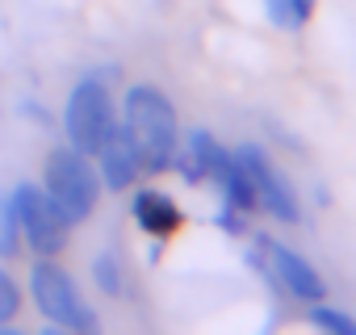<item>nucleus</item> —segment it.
I'll list each match as a JSON object with an SVG mask.
<instances>
[{"label":"nucleus","mask_w":356,"mask_h":335,"mask_svg":"<svg viewBox=\"0 0 356 335\" xmlns=\"http://www.w3.org/2000/svg\"><path fill=\"white\" fill-rule=\"evenodd\" d=\"M118 117L126 126V134L134 138L138 155H143V172L147 177H163L172 168V155L181 147V113H176L172 97L159 84H130L118 101Z\"/></svg>","instance_id":"nucleus-1"},{"label":"nucleus","mask_w":356,"mask_h":335,"mask_svg":"<svg viewBox=\"0 0 356 335\" xmlns=\"http://www.w3.org/2000/svg\"><path fill=\"white\" fill-rule=\"evenodd\" d=\"M38 185H42V193L51 197V206H55L72 227L92 222L97 210H101V197H105V185H101V177H97L92 155H84V151H76V147H67V142L47 147Z\"/></svg>","instance_id":"nucleus-2"},{"label":"nucleus","mask_w":356,"mask_h":335,"mask_svg":"<svg viewBox=\"0 0 356 335\" xmlns=\"http://www.w3.org/2000/svg\"><path fill=\"white\" fill-rule=\"evenodd\" d=\"M26 297L59 331H76V335L101 331V314L84 302L76 277L59 264V256H34V264L26 272Z\"/></svg>","instance_id":"nucleus-3"},{"label":"nucleus","mask_w":356,"mask_h":335,"mask_svg":"<svg viewBox=\"0 0 356 335\" xmlns=\"http://www.w3.org/2000/svg\"><path fill=\"white\" fill-rule=\"evenodd\" d=\"M118 97H113V84L97 72H84L72 88H67V101H63V142L84 151V155H97L101 142L118 130Z\"/></svg>","instance_id":"nucleus-4"},{"label":"nucleus","mask_w":356,"mask_h":335,"mask_svg":"<svg viewBox=\"0 0 356 335\" xmlns=\"http://www.w3.org/2000/svg\"><path fill=\"white\" fill-rule=\"evenodd\" d=\"M13 210H17V227H22V243L30 256H63L72 247V222L51 206V197L42 193L38 181H13L9 185Z\"/></svg>","instance_id":"nucleus-5"},{"label":"nucleus","mask_w":356,"mask_h":335,"mask_svg":"<svg viewBox=\"0 0 356 335\" xmlns=\"http://www.w3.org/2000/svg\"><path fill=\"white\" fill-rule=\"evenodd\" d=\"M248 264H252L264 281H273L281 293H289V297H298V302H327V281H323V272H318L302 252L277 243L273 235H256V252H248Z\"/></svg>","instance_id":"nucleus-6"},{"label":"nucleus","mask_w":356,"mask_h":335,"mask_svg":"<svg viewBox=\"0 0 356 335\" xmlns=\"http://www.w3.org/2000/svg\"><path fill=\"white\" fill-rule=\"evenodd\" d=\"M235 159L243 163V172H248V181H252V189H256V206H260L268 218H277V222H285V227L302 222L298 189L285 181V172L277 168V159H273L264 147L239 142V147H235Z\"/></svg>","instance_id":"nucleus-7"},{"label":"nucleus","mask_w":356,"mask_h":335,"mask_svg":"<svg viewBox=\"0 0 356 335\" xmlns=\"http://www.w3.org/2000/svg\"><path fill=\"white\" fill-rule=\"evenodd\" d=\"M130 222H134L147 239L172 243L176 235L189 227V214L181 210V202H176L172 193L151 189V185H134V189H130Z\"/></svg>","instance_id":"nucleus-8"},{"label":"nucleus","mask_w":356,"mask_h":335,"mask_svg":"<svg viewBox=\"0 0 356 335\" xmlns=\"http://www.w3.org/2000/svg\"><path fill=\"white\" fill-rule=\"evenodd\" d=\"M92 163H97V177H101V185H105V193H130L147 172H143V155H138V147H134V138L126 134V126L118 122V130L101 142V151L92 155Z\"/></svg>","instance_id":"nucleus-9"},{"label":"nucleus","mask_w":356,"mask_h":335,"mask_svg":"<svg viewBox=\"0 0 356 335\" xmlns=\"http://www.w3.org/2000/svg\"><path fill=\"white\" fill-rule=\"evenodd\" d=\"M218 147H222V142H218L206 126L181 130V147H176V155H172V168H168V172H176V177H181L189 189L206 185V181H210V163H214Z\"/></svg>","instance_id":"nucleus-10"},{"label":"nucleus","mask_w":356,"mask_h":335,"mask_svg":"<svg viewBox=\"0 0 356 335\" xmlns=\"http://www.w3.org/2000/svg\"><path fill=\"white\" fill-rule=\"evenodd\" d=\"M92 285H97V289H101V297H109V302L126 297L130 277H126V264H122V256H118L113 247H105V252H97V256H92Z\"/></svg>","instance_id":"nucleus-11"},{"label":"nucleus","mask_w":356,"mask_h":335,"mask_svg":"<svg viewBox=\"0 0 356 335\" xmlns=\"http://www.w3.org/2000/svg\"><path fill=\"white\" fill-rule=\"evenodd\" d=\"M26 310V285L13 277V268L0 260V331H13V322Z\"/></svg>","instance_id":"nucleus-12"},{"label":"nucleus","mask_w":356,"mask_h":335,"mask_svg":"<svg viewBox=\"0 0 356 335\" xmlns=\"http://www.w3.org/2000/svg\"><path fill=\"white\" fill-rule=\"evenodd\" d=\"M22 252H26V243H22L17 210H13V197H9V189H5V193H0V260L13 264Z\"/></svg>","instance_id":"nucleus-13"},{"label":"nucleus","mask_w":356,"mask_h":335,"mask_svg":"<svg viewBox=\"0 0 356 335\" xmlns=\"http://www.w3.org/2000/svg\"><path fill=\"white\" fill-rule=\"evenodd\" d=\"M306 322L318 327V331H331V335H356V318L343 314V310H335V306H327V302H310Z\"/></svg>","instance_id":"nucleus-14"},{"label":"nucleus","mask_w":356,"mask_h":335,"mask_svg":"<svg viewBox=\"0 0 356 335\" xmlns=\"http://www.w3.org/2000/svg\"><path fill=\"white\" fill-rule=\"evenodd\" d=\"M248 218H252V214H243V210H231V206H218V214H214V227H218V231H227L231 239H243V235H252V227H248Z\"/></svg>","instance_id":"nucleus-15"},{"label":"nucleus","mask_w":356,"mask_h":335,"mask_svg":"<svg viewBox=\"0 0 356 335\" xmlns=\"http://www.w3.org/2000/svg\"><path fill=\"white\" fill-rule=\"evenodd\" d=\"M17 117H30V122H38L42 130H51V126H55V117H51L34 97H22V101H17Z\"/></svg>","instance_id":"nucleus-16"},{"label":"nucleus","mask_w":356,"mask_h":335,"mask_svg":"<svg viewBox=\"0 0 356 335\" xmlns=\"http://www.w3.org/2000/svg\"><path fill=\"white\" fill-rule=\"evenodd\" d=\"M264 13L277 30H298L293 26V13H289V0H264Z\"/></svg>","instance_id":"nucleus-17"},{"label":"nucleus","mask_w":356,"mask_h":335,"mask_svg":"<svg viewBox=\"0 0 356 335\" xmlns=\"http://www.w3.org/2000/svg\"><path fill=\"white\" fill-rule=\"evenodd\" d=\"M314 9H318V0H289V13H293V26L302 30L310 17H314Z\"/></svg>","instance_id":"nucleus-18"}]
</instances>
